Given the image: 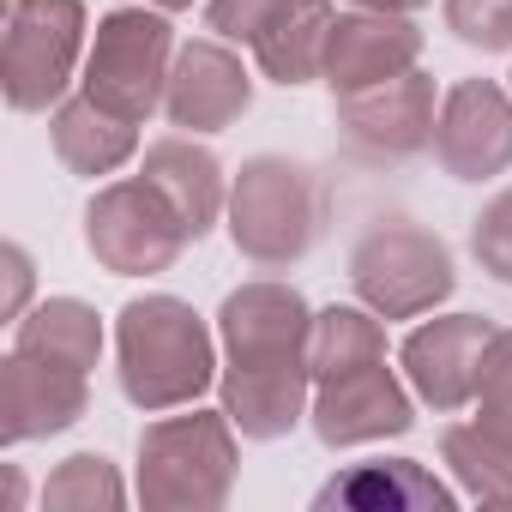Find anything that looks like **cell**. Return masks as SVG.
<instances>
[{
  "instance_id": "obj_11",
  "label": "cell",
  "mask_w": 512,
  "mask_h": 512,
  "mask_svg": "<svg viewBox=\"0 0 512 512\" xmlns=\"http://www.w3.org/2000/svg\"><path fill=\"white\" fill-rule=\"evenodd\" d=\"M308 428L326 452H350V446H380L416 428V392L404 374H392L386 362L320 380L314 386V410Z\"/></svg>"
},
{
  "instance_id": "obj_21",
  "label": "cell",
  "mask_w": 512,
  "mask_h": 512,
  "mask_svg": "<svg viewBox=\"0 0 512 512\" xmlns=\"http://www.w3.org/2000/svg\"><path fill=\"white\" fill-rule=\"evenodd\" d=\"M338 7L332 0H296V7L272 25V37L253 49V67H260L272 85H314L326 73V43H332Z\"/></svg>"
},
{
  "instance_id": "obj_7",
  "label": "cell",
  "mask_w": 512,
  "mask_h": 512,
  "mask_svg": "<svg viewBox=\"0 0 512 512\" xmlns=\"http://www.w3.org/2000/svg\"><path fill=\"white\" fill-rule=\"evenodd\" d=\"M187 241V223L145 175L97 187V199L85 205V253L109 278H157L187 253Z\"/></svg>"
},
{
  "instance_id": "obj_5",
  "label": "cell",
  "mask_w": 512,
  "mask_h": 512,
  "mask_svg": "<svg viewBox=\"0 0 512 512\" xmlns=\"http://www.w3.org/2000/svg\"><path fill=\"white\" fill-rule=\"evenodd\" d=\"M85 0H13L0 43V91L13 115H49L85 67Z\"/></svg>"
},
{
  "instance_id": "obj_27",
  "label": "cell",
  "mask_w": 512,
  "mask_h": 512,
  "mask_svg": "<svg viewBox=\"0 0 512 512\" xmlns=\"http://www.w3.org/2000/svg\"><path fill=\"white\" fill-rule=\"evenodd\" d=\"M296 0H205V31L241 49H260Z\"/></svg>"
},
{
  "instance_id": "obj_33",
  "label": "cell",
  "mask_w": 512,
  "mask_h": 512,
  "mask_svg": "<svg viewBox=\"0 0 512 512\" xmlns=\"http://www.w3.org/2000/svg\"><path fill=\"white\" fill-rule=\"evenodd\" d=\"M506 91H512V73H506Z\"/></svg>"
},
{
  "instance_id": "obj_30",
  "label": "cell",
  "mask_w": 512,
  "mask_h": 512,
  "mask_svg": "<svg viewBox=\"0 0 512 512\" xmlns=\"http://www.w3.org/2000/svg\"><path fill=\"white\" fill-rule=\"evenodd\" d=\"M350 7H362V13H404V19H416L422 7H434V0H350Z\"/></svg>"
},
{
  "instance_id": "obj_23",
  "label": "cell",
  "mask_w": 512,
  "mask_h": 512,
  "mask_svg": "<svg viewBox=\"0 0 512 512\" xmlns=\"http://www.w3.org/2000/svg\"><path fill=\"white\" fill-rule=\"evenodd\" d=\"M440 464L452 470V488L476 506H512V452L488 440L476 422H452L440 434Z\"/></svg>"
},
{
  "instance_id": "obj_4",
  "label": "cell",
  "mask_w": 512,
  "mask_h": 512,
  "mask_svg": "<svg viewBox=\"0 0 512 512\" xmlns=\"http://www.w3.org/2000/svg\"><path fill=\"white\" fill-rule=\"evenodd\" d=\"M350 290L380 320H422L458 290L452 247L416 217H380L350 247Z\"/></svg>"
},
{
  "instance_id": "obj_24",
  "label": "cell",
  "mask_w": 512,
  "mask_h": 512,
  "mask_svg": "<svg viewBox=\"0 0 512 512\" xmlns=\"http://www.w3.org/2000/svg\"><path fill=\"white\" fill-rule=\"evenodd\" d=\"M43 506L49 512H115L127 506V482L103 452H73L43 482Z\"/></svg>"
},
{
  "instance_id": "obj_18",
  "label": "cell",
  "mask_w": 512,
  "mask_h": 512,
  "mask_svg": "<svg viewBox=\"0 0 512 512\" xmlns=\"http://www.w3.org/2000/svg\"><path fill=\"white\" fill-rule=\"evenodd\" d=\"M314 506L320 512H332V506H344V512H452L458 488L440 482L416 458H368V464L338 470L314 494Z\"/></svg>"
},
{
  "instance_id": "obj_3",
  "label": "cell",
  "mask_w": 512,
  "mask_h": 512,
  "mask_svg": "<svg viewBox=\"0 0 512 512\" xmlns=\"http://www.w3.org/2000/svg\"><path fill=\"white\" fill-rule=\"evenodd\" d=\"M235 470H241V446L223 404L217 410L187 404V416H163L139 434L133 494L139 506H157V512H211L229 500Z\"/></svg>"
},
{
  "instance_id": "obj_17",
  "label": "cell",
  "mask_w": 512,
  "mask_h": 512,
  "mask_svg": "<svg viewBox=\"0 0 512 512\" xmlns=\"http://www.w3.org/2000/svg\"><path fill=\"white\" fill-rule=\"evenodd\" d=\"M223 416L241 440H284L314 410V368H223L217 374Z\"/></svg>"
},
{
  "instance_id": "obj_26",
  "label": "cell",
  "mask_w": 512,
  "mask_h": 512,
  "mask_svg": "<svg viewBox=\"0 0 512 512\" xmlns=\"http://www.w3.org/2000/svg\"><path fill=\"white\" fill-rule=\"evenodd\" d=\"M476 428L512 452V332H500L488 350V368L476 386Z\"/></svg>"
},
{
  "instance_id": "obj_22",
  "label": "cell",
  "mask_w": 512,
  "mask_h": 512,
  "mask_svg": "<svg viewBox=\"0 0 512 512\" xmlns=\"http://www.w3.org/2000/svg\"><path fill=\"white\" fill-rule=\"evenodd\" d=\"M386 362V326L374 308H320L314 314V332H308V368H314V386L320 380H338V374H356V368H374Z\"/></svg>"
},
{
  "instance_id": "obj_9",
  "label": "cell",
  "mask_w": 512,
  "mask_h": 512,
  "mask_svg": "<svg viewBox=\"0 0 512 512\" xmlns=\"http://www.w3.org/2000/svg\"><path fill=\"white\" fill-rule=\"evenodd\" d=\"M308 332H314L308 296L278 278L241 284L217 308L223 368H308Z\"/></svg>"
},
{
  "instance_id": "obj_1",
  "label": "cell",
  "mask_w": 512,
  "mask_h": 512,
  "mask_svg": "<svg viewBox=\"0 0 512 512\" xmlns=\"http://www.w3.org/2000/svg\"><path fill=\"white\" fill-rule=\"evenodd\" d=\"M217 350V332L181 296H133L115 314V380L145 416L199 404L223 374Z\"/></svg>"
},
{
  "instance_id": "obj_13",
  "label": "cell",
  "mask_w": 512,
  "mask_h": 512,
  "mask_svg": "<svg viewBox=\"0 0 512 512\" xmlns=\"http://www.w3.org/2000/svg\"><path fill=\"white\" fill-rule=\"evenodd\" d=\"M253 109V73L241 67L235 43L223 37H193L175 49L169 67V91H163V115L181 133H229L241 115Z\"/></svg>"
},
{
  "instance_id": "obj_19",
  "label": "cell",
  "mask_w": 512,
  "mask_h": 512,
  "mask_svg": "<svg viewBox=\"0 0 512 512\" xmlns=\"http://www.w3.org/2000/svg\"><path fill=\"white\" fill-rule=\"evenodd\" d=\"M49 145H55L61 169L97 181V175H115L139 151V121H127V115H115V109H103L97 97L79 91V97L49 109Z\"/></svg>"
},
{
  "instance_id": "obj_10",
  "label": "cell",
  "mask_w": 512,
  "mask_h": 512,
  "mask_svg": "<svg viewBox=\"0 0 512 512\" xmlns=\"http://www.w3.org/2000/svg\"><path fill=\"white\" fill-rule=\"evenodd\" d=\"M500 326L482 320V314H446V320H422L404 350H398V368L416 392V404L452 416L464 404H476V386H482V368H488V350H494Z\"/></svg>"
},
{
  "instance_id": "obj_31",
  "label": "cell",
  "mask_w": 512,
  "mask_h": 512,
  "mask_svg": "<svg viewBox=\"0 0 512 512\" xmlns=\"http://www.w3.org/2000/svg\"><path fill=\"white\" fill-rule=\"evenodd\" d=\"M7 506H25V476L7 464Z\"/></svg>"
},
{
  "instance_id": "obj_8",
  "label": "cell",
  "mask_w": 512,
  "mask_h": 512,
  "mask_svg": "<svg viewBox=\"0 0 512 512\" xmlns=\"http://www.w3.org/2000/svg\"><path fill=\"white\" fill-rule=\"evenodd\" d=\"M434 115H440L434 79L422 67H410L404 79L338 97V145H344V157H356L368 169H398L434 145Z\"/></svg>"
},
{
  "instance_id": "obj_16",
  "label": "cell",
  "mask_w": 512,
  "mask_h": 512,
  "mask_svg": "<svg viewBox=\"0 0 512 512\" xmlns=\"http://www.w3.org/2000/svg\"><path fill=\"white\" fill-rule=\"evenodd\" d=\"M139 175L175 205V217L187 223L193 241H205L223 211H229V175L217 163V151L199 145V133H169V139H151L145 157H139Z\"/></svg>"
},
{
  "instance_id": "obj_29",
  "label": "cell",
  "mask_w": 512,
  "mask_h": 512,
  "mask_svg": "<svg viewBox=\"0 0 512 512\" xmlns=\"http://www.w3.org/2000/svg\"><path fill=\"white\" fill-rule=\"evenodd\" d=\"M31 290H37L31 253H25V241H7V247H0V320H7V326H19L31 314Z\"/></svg>"
},
{
  "instance_id": "obj_6",
  "label": "cell",
  "mask_w": 512,
  "mask_h": 512,
  "mask_svg": "<svg viewBox=\"0 0 512 512\" xmlns=\"http://www.w3.org/2000/svg\"><path fill=\"white\" fill-rule=\"evenodd\" d=\"M169 67H175L169 13H157V7H115V13H103V25L91 37L79 91L97 97L103 109L127 115V121H151L163 109Z\"/></svg>"
},
{
  "instance_id": "obj_12",
  "label": "cell",
  "mask_w": 512,
  "mask_h": 512,
  "mask_svg": "<svg viewBox=\"0 0 512 512\" xmlns=\"http://www.w3.org/2000/svg\"><path fill=\"white\" fill-rule=\"evenodd\" d=\"M434 163L452 181H494L512 169V91L494 79H458L434 115Z\"/></svg>"
},
{
  "instance_id": "obj_2",
  "label": "cell",
  "mask_w": 512,
  "mask_h": 512,
  "mask_svg": "<svg viewBox=\"0 0 512 512\" xmlns=\"http://www.w3.org/2000/svg\"><path fill=\"white\" fill-rule=\"evenodd\" d=\"M229 241L247 266L260 272H290L320 247L332 223V187L314 163L260 151L229 175Z\"/></svg>"
},
{
  "instance_id": "obj_14",
  "label": "cell",
  "mask_w": 512,
  "mask_h": 512,
  "mask_svg": "<svg viewBox=\"0 0 512 512\" xmlns=\"http://www.w3.org/2000/svg\"><path fill=\"white\" fill-rule=\"evenodd\" d=\"M85 410H91V374L55 368L19 350L0 362V446H31V440L67 434Z\"/></svg>"
},
{
  "instance_id": "obj_20",
  "label": "cell",
  "mask_w": 512,
  "mask_h": 512,
  "mask_svg": "<svg viewBox=\"0 0 512 512\" xmlns=\"http://www.w3.org/2000/svg\"><path fill=\"white\" fill-rule=\"evenodd\" d=\"M13 350L37 356V362H55V368L91 374L103 362V320L79 296H49V302H31V314L13 326Z\"/></svg>"
},
{
  "instance_id": "obj_15",
  "label": "cell",
  "mask_w": 512,
  "mask_h": 512,
  "mask_svg": "<svg viewBox=\"0 0 512 512\" xmlns=\"http://www.w3.org/2000/svg\"><path fill=\"white\" fill-rule=\"evenodd\" d=\"M416 61H422V31L404 13H362V7H350L332 25L320 79L332 85V97H356V91H374L386 79H404Z\"/></svg>"
},
{
  "instance_id": "obj_28",
  "label": "cell",
  "mask_w": 512,
  "mask_h": 512,
  "mask_svg": "<svg viewBox=\"0 0 512 512\" xmlns=\"http://www.w3.org/2000/svg\"><path fill=\"white\" fill-rule=\"evenodd\" d=\"M470 253L494 284H512V187H500L476 217H470Z\"/></svg>"
},
{
  "instance_id": "obj_32",
  "label": "cell",
  "mask_w": 512,
  "mask_h": 512,
  "mask_svg": "<svg viewBox=\"0 0 512 512\" xmlns=\"http://www.w3.org/2000/svg\"><path fill=\"white\" fill-rule=\"evenodd\" d=\"M145 7H157V13H187L193 0H145Z\"/></svg>"
},
{
  "instance_id": "obj_25",
  "label": "cell",
  "mask_w": 512,
  "mask_h": 512,
  "mask_svg": "<svg viewBox=\"0 0 512 512\" xmlns=\"http://www.w3.org/2000/svg\"><path fill=\"white\" fill-rule=\"evenodd\" d=\"M440 19L464 49L512 55V0H440Z\"/></svg>"
}]
</instances>
